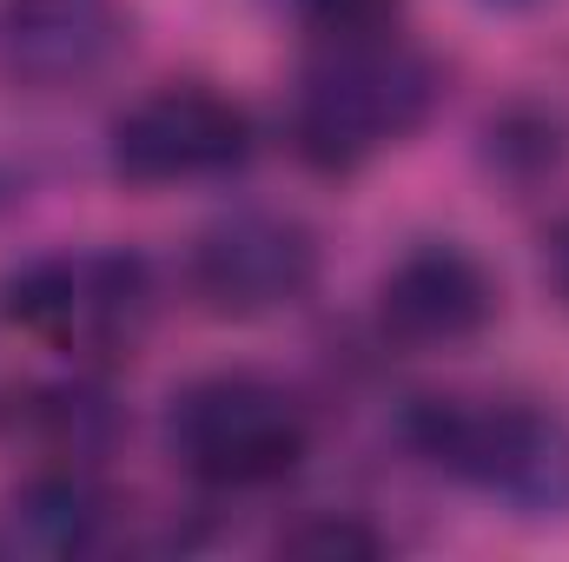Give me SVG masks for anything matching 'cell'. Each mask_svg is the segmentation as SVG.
Listing matches in <instances>:
<instances>
[{
    "mask_svg": "<svg viewBox=\"0 0 569 562\" xmlns=\"http://www.w3.org/2000/svg\"><path fill=\"white\" fill-rule=\"evenodd\" d=\"M437 107V67L391 27L318 33L291 93V140L318 172H358L385 145L411 140Z\"/></svg>",
    "mask_w": 569,
    "mask_h": 562,
    "instance_id": "6da1fadb",
    "label": "cell"
},
{
    "mask_svg": "<svg viewBox=\"0 0 569 562\" xmlns=\"http://www.w3.org/2000/svg\"><path fill=\"white\" fill-rule=\"evenodd\" d=\"M166 450L206 490H272L311 456V418L259 371H212L172 398Z\"/></svg>",
    "mask_w": 569,
    "mask_h": 562,
    "instance_id": "7a4b0ae2",
    "label": "cell"
},
{
    "mask_svg": "<svg viewBox=\"0 0 569 562\" xmlns=\"http://www.w3.org/2000/svg\"><path fill=\"white\" fill-rule=\"evenodd\" d=\"M7 324L67 358H120L152 324V272L133 252L33 259L7 279Z\"/></svg>",
    "mask_w": 569,
    "mask_h": 562,
    "instance_id": "3957f363",
    "label": "cell"
},
{
    "mask_svg": "<svg viewBox=\"0 0 569 562\" xmlns=\"http://www.w3.org/2000/svg\"><path fill=\"white\" fill-rule=\"evenodd\" d=\"M411 450L430 470L470 483V490H503V496H557V470H569L563 430L517 404V398H418L405 418Z\"/></svg>",
    "mask_w": 569,
    "mask_h": 562,
    "instance_id": "277c9868",
    "label": "cell"
},
{
    "mask_svg": "<svg viewBox=\"0 0 569 562\" xmlns=\"http://www.w3.org/2000/svg\"><path fill=\"white\" fill-rule=\"evenodd\" d=\"M107 159L127 185H192V179H226L252 159V113L206 87V80H172L133 100L113 133Z\"/></svg>",
    "mask_w": 569,
    "mask_h": 562,
    "instance_id": "5b68a950",
    "label": "cell"
},
{
    "mask_svg": "<svg viewBox=\"0 0 569 562\" xmlns=\"http://www.w3.org/2000/svg\"><path fill=\"white\" fill-rule=\"evenodd\" d=\"M186 279L212 318H272L311 298L318 232L291 212H232L199 232Z\"/></svg>",
    "mask_w": 569,
    "mask_h": 562,
    "instance_id": "8992f818",
    "label": "cell"
},
{
    "mask_svg": "<svg viewBox=\"0 0 569 562\" xmlns=\"http://www.w3.org/2000/svg\"><path fill=\"white\" fill-rule=\"evenodd\" d=\"M497 318V279L477 252L430 239L411 245L385 279H378V324L405 351H457L483 338Z\"/></svg>",
    "mask_w": 569,
    "mask_h": 562,
    "instance_id": "52a82bcc",
    "label": "cell"
},
{
    "mask_svg": "<svg viewBox=\"0 0 569 562\" xmlns=\"http://www.w3.org/2000/svg\"><path fill=\"white\" fill-rule=\"evenodd\" d=\"M113 40V7L107 0H13L7 7V47L13 67L40 80L87 73Z\"/></svg>",
    "mask_w": 569,
    "mask_h": 562,
    "instance_id": "ba28073f",
    "label": "cell"
},
{
    "mask_svg": "<svg viewBox=\"0 0 569 562\" xmlns=\"http://www.w3.org/2000/svg\"><path fill=\"white\" fill-rule=\"evenodd\" d=\"M279 550H291V556H378L385 536L351 523V516H318V523H298L291 536H279Z\"/></svg>",
    "mask_w": 569,
    "mask_h": 562,
    "instance_id": "9c48e42d",
    "label": "cell"
},
{
    "mask_svg": "<svg viewBox=\"0 0 569 562\" xmlns=\"http://www.w3.org/2000/svg\"><path fill=\"white\" fill-rule=\"evenodd\" d=\"M298 20L311 33H371V27H391L398 0H291Z\"/></svg>",
    "mask_w": 569,
    "mask_h": 562,
    "instance_id": "30bf717a",
    "label": "cell"
},
{
    "mask_svg": "<svg viewBox=\"0 0 569 562\" xmlns=\"http://www.w3.org/2000/svg\"><path fill=\"white\" fill-rule=\"evenodd\" d=\"M543 279L557 284V298L569 304V219L550 232V245H543Z\"/></svg>",
    "mask_w": 569,
    "mask_h": 562,
    "instance_id": "8fae6325",
    "label": "cell"
}]
</instances>
